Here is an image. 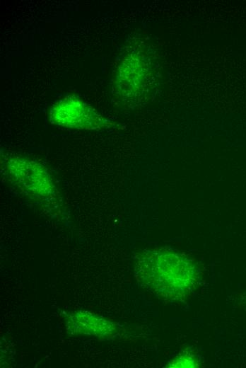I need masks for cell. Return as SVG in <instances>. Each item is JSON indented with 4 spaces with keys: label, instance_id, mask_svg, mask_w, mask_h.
Instances as JSON below:
<instances>
[{
    "label": "cell",
    "instance_id": "obj_3",
    "mask_svg": "<svg viewBox=\"0 0 246 368\" xmlns=\"http://www.w3.org/2000/svg\"><path fill=\"white\" fill-rule=\"evenodd\" d=\"M51 123L74 130H99L107 122L91 106L74 96L56 101L49 113Z\"/></svg>",
    "mask_w": 246,
    "mask_h": 368
},
{
    "label": "cell",
    "instance_id": "obj_1",
    "mask_svg": "<svg viewBox=\"0 0 246 368\" xmlns=\"http://www.w3.org/2000/svg\"><path fill=\"white\" fill-rule=\"evenodd\" d=\"M135 274L152 292L171 299L189 293L197 281V270L189 260L162 249L144 251L137 258Z\"/></svg>",
    "mask_w": 246,
    "mask_h": 368
},
{
    "label": "cell",
    "instance_id": "obj_4",
    "mask_svg": "<svg viewBox=\"0 0 246 368\" xmlns=\"http://www.w3.org/2000/svg\"><path fill=\"white\" fill-rule=\"evenodd\" d=\"M66 326L71 334L88 335L100 339L110 338L117 330V326L113 322L82 310L67 314Z\"/></svg>",
    "mask_w": 246,
    "mask_h": 368
},
{
    "label": "cell",
    "instance_id": "obj_2",
    "mask_svg": "<svg viewBox=\"0 0 246 368\" xmlns=\"http://www.w3.org/2000/svg\"><path fill=\"white\" fill-rule=\"evenodd\" d=\"M8 180L26 196L39 202L56 199L57 191L47 169L36 161L23 158H9L4 164Z\"/></svg>",
    "mask_w": 246,
    "mask_h": 368
},
{
    "label": "cell",
    "instance_id": "obj_5",
    "mask_svg": "<svg viewBox=\"0 0 246 368\" xmlns=\"http://www.w3.org/2000/svg\"><path fill=\"white\" fill-rule=\"evenodd\" d=\"M197 366L196 359L193 357L182 356L174 360L168 367H194Z\"/></svg>",
    "mask_w": 246,
    "mask_h": 368
}]
</instances>
